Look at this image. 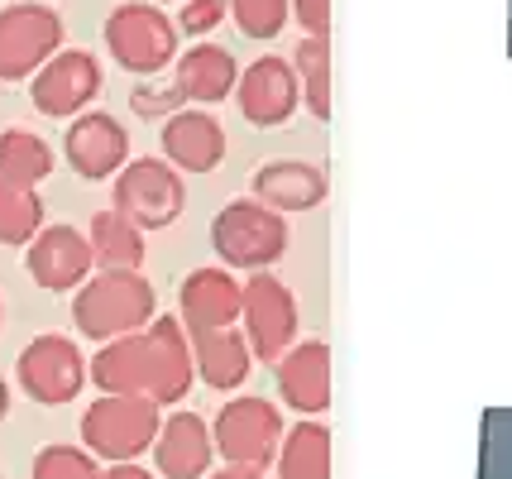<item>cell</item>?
Masks as SVG:
<instances>
[{
    "label": "cell",
    "instance_id": "cell-26",
    "mask_svg": "<svg viewBox=\"0 0 512 479\" xmlns=\"http://www.w3.org/2000/svg\"><path fill=\"white\" fill-rule=\"evenodd\" d=\"M44 197L29 187L0 183V245L5 250H24L39 230H44Z\"/></svg>",
    "mask_w": 512,
    "mask_h": 479
},
{
    "label": "cell",
    "instance_id": "cell-2",
    "mask_svg": "<svg viewBox=\"0 0 512 479\" xmlns=\"http://www.w3.org/2000/svg\"><path fill=\"white\" fill-rule=\"evenodd\" d=\"M158 317V293L144 274L130 269H96L72 297V326L91 341H120L144 331Z\"/></svg>",
    "mask_w": 512,
    "mask_h": 479
},
{
    "label": "cell",
    "instance_id": "cell-15",
    "mask_svg": "<svg viewBox=\"0 0 512 479\" xmlns=\"http://www.w3.org/2000/svg\"><path fill=\"white\" fill-rule=\"evenodd\" d=\"M24 269L44 293H77L96 274V259H91V245L82 230L44 226L24 245Z\"/></svg>",
    "mask_w": 512,
    "mask_h": 479
},
{
    "label": "cell",
    "instance_id": "cell-35",
    "mask_svg": "<svg viewBox=\"0 0 512 479\" xmlns=\"http://www.w3.org/2000/svg\"><path fill=\"white\" fill-rule=\"evenodd\" d=\"M149 5H168V0H149ZM178 5H187V0H178Z\"/></svg>",
    "mask_w": 512,
    "mask_h": 479
},
{
    "label": "cell",
    "instance_id": "cell-21",
    "mask_svg": "<svg viewBox=\"0 0 512 479\" xmlns=\"http://www.w3.org/2000/svg\"><path fill=\"white\" fill-rule=\"evenodd\" d=\"M192 360H197V379L216 393H235L249 379V365H254L245 331H235V326L192 336Z\"/></svg>",
    "mask_w": 512,
    "mask_h": 479
},
{
    "label": "cell",
    "instance_id": "cell-13",
    "mask_svg": "<svg viewBox=\"0 0 512 479\" xmlns=\"http://www.w3.org/2000/svg\"><path fill=\"white\" fill-rule=\"evenodd\" d=\"M235 101H240V115H245L249 125H259V130H278V125H288L292 115L302 111V87H297L292 63L288 58H278V53L254 58L249 68H240Z\"/></svg>",
    "mask_w": 512,
    "mask_h": 479
},
{
    "label": "cell",
    "instance_id": "cell-17",
    "mask_svg": "<svg viewBox=\"0 0 512 479\" xmlns=\"http://www.w3.org/2000/svg\"><path fill=\"white\" fill-rule=\"evenodd\" d=\"M278 398L283 408L302 412V417H316V412L331 408V393H335V355L326 341H297L278 360Z\"/></svg>",
    "mask_w": 512,
    "mask_h": 479
},
{
    "label": "cell",
    "instance_id": "cell-3",
    "mask_svg": "<svg viewBox=\"0 0 512 479\" xmlns=\"http://www.w3.org/2000/svg\"><path fill=\"white\" fill-rule=\"evenodd\" d=\"M101 39L111 53L115 68L134 72V77H158L178 63V24L168 20L158 5L149 0H125L115 5L106 24H101Z\"/></svg>",
    "mask_w": 512,
    "mask_h": 479
},
{
    "label": "cell",
    "instance_id": "cell-34",
    "mask_svg": "<svg viewBox=\"0 0 512 479\" xmlns=\"http://www.w3.org/2000/svg\"><path fill=\"white\" fill-rule=\"evenodd\" d=\"M5 412H10V384H5V374H0V422H5Z\"/></svg>",
    "mask_w": 512,
    "mask_h": 479
},
{
    "label": "cell",
    "instance_id": "cell-1",
    "mask_svg": "<svg viewBox=\"0 0 512 479\" xmlns=\"http://www.w3.org/2000/svg\"><path fill=\"white\" fill-rule=\"evenodd\" d=\"M87 379L101 393H125V398H149L158 408H178L197 384L192 336L182 331L178 317H154L144 331L101 345L87 360Z\"/></svg>",
    "mask_w": 512,
    "mask_h": 479
},
{
    "label": "cell",
    "instance_id": "cell-11",
    "mask_svg": "<svg viewBox=\"0 0 512 479\" xmlns=\"http://www.w3.org/2000/svg\"><path fill=\"white\" fill-rule=\"evenodd\" d=\"M101 82H106V72H101V58L91 48H58L44 68L29 77V101L48 120H77L101 96Z\"/></svg>",
    "mask_w": 512,
    "mask_h": 479
},
{
    "label": "cell",
    "instance_id": "cell-16",
    "mask_svg": "<svg viewBox=\"0 0 512 479\" xmlns=\"http://www.w3.org/2000/svg\"><path fill=\"white\" fill-rule=\"evenodd\" d=\"M158 144H163V163H173L182 178H187V173L201 178V173H216L225 163V144H230V139H225V125L211 111L182 106L178 115L163 120Z\"/></svg>",
    "mask_w": 512,
    "mask_h": 479
},
{
    "label": "cell",
    "instance_id": "cell-29",
    "mask_svg": "<svg viewBox=\"0 0 512 479\" xmlns=\"http://www.w3.org/2000/svg\"><path fill=\"white\" fill-rule=\"evenodd\" d=\"M130 106H134V115H144V120H168V115H178L182 111V96H178V87L173 82H163V87H134L130 92Z\"/></svg>",
    "mask_w": 512,
    "mask_h": 479
},
{
    "label": "cell",
    "instance_id": "cell-24",
    "mask_svg": "<svg viewBox=\"0 0 512 479\" xmlns=\"http://www.w3.org/2000/svg\"><path fill=\"white\" fill-rule=\"evenodd\" d=\"M87 245H91L96 269H130V274H139V264H144V230L134 226V221H125L115 206L91 216Z\"/></svg>",
    "mask_w": 512,
    "mask_h": 479
},
{
    "label": "cell",
    "instance_id": "cell-31",
    "mask_svg": "<svg viewBox=\"0 0 512 479\" xmlns=\"http://www.w3.org/2000/svg\"><path fill=\"white\" fill-rule=\"evenodd\" d=\"M288 5H292V20L307 29V39H331L335 0H288Z\"/></svg>",
    "mask_w": 512,
    "mask_h": 479
},
{
    "label": "cell",
    "instance_id": "cell-37",
    "mask_svg": "<svg viewBox=\"0 0 512 479\" xmlns=\"http://www.w3.org/2000/svg\"><path fill=\"white\" fill-rule=\"evenodd\" d=\"M0 321H5V307H0Z\"/></svg>",
    "mask_w": 512,
    "mask_h": 479
},
{
    "label": "cell",
    "instance_id": "cell-7",
    "mask_svg": "<svg viewBox=\"0 0 512 479\" xmlns=\"http://www.w3.org/2000/svg\"><path fill=\"white\" fill-rule=\"evenodd\" d=\"M111 192L115 211L139 230H168L187 211V183H182L178 168L163 159H130L115 173Z\"/></svg>",
    "mask_w": 512,
    "mask_h": 479
},
{
    "label": "cell",
    "instance_id": "cell-27",
    "mask_svg": "<svg viewBox=\"0 0 512 479\" xmlns=\"http://www.w3.org/2000/svg\"><path fill=\"white\" fill-rule=\"evenodd\" d=\"M225 10L245 39H278L283 24L292 20L288 0H225Z\"/></svg>",
    "mask_w": 512,
    "mask_h": 479
},
{
    "label": "cell",
    "instance_id": "cell-28",
    "mask_svg": "<svg viewBox=\"0 0 512 479\" xmlns=\"http://www.w3.org/2000/svg\"><path fill=\"white\" fill-rule=\"evenodd\" d=\"M96 470H101V460L91 451L63 446V441H53L34 456V479H96Z\"/></svg>",
    "mask_w": 512,
    "mask_h": 479
},
{
    "label": "cell",
    "instance_id": "cell-14",
    "mask_svg": "<svg viewBox=\"0 0 512 479\" xmlns=\"http://www.w3.org/2000/svg\"><path fill=\"white\" fill-rule=\"evenodd\" d=\"M240 307H245V283L230 274V269H221V264L192 269L178 283V321L187 336L230 331L240 321Z\"/></svg>",
    "mask_w": 512,
    "mask_h": 479
},
{
    "label": "cell",
    "instance_id": "cell-12",
    "mask_svg": "<svg viewBox=\"0 0 512 479\" xmlns=\"http://www.w3.org/2000/svg\"><path fill=\"white\" fill-rule=\"evenodd\" d=\"M63 159L82 183H115V173L130 163V130L106 111H82L67 120Z\"/></svg>",
    "mask_w": 512,
    "mask_h": 479
},
{
    "label": "cell",
    "instance_id": "cell-30",
    "mask_svg": "<svg viewBox=\"0 0 512 479\" xmlns=\"http://www.w3.org/2000/svg\"><path fill=\"white\" fill-rule=\"evenodd\" d=\"M221 20H225V0H187L173 24L187 39H206L211 29H221Z\"/></svg>",
    "mask_w": 512,
    "mask_h": 479
},
{
    "label": "cell",
    "instance_id": "cell-33",
    "mask_svg": "<svg viewBox=\"0 0 512 479\" xmlns=\"http://www.w3.org/2000/svg\"><path fill=\"white\" fill-rule=\"evenodd\" d=\"M206 479H268V475H259V470H240V465H221V470H211Z\"/></svg>",
    "mask_w": 512,
    "mask_h": 479
},
{
    "label": "cell",
    "instance_id": "cell-22",
    "mask_svg": "<svg viewBox=\"0 0 512 479\" xmlns=\"http://www.w3.org/2000/svg\"><path fill=\"white\" fill-rule=\"evenodd\" d=\"M335 436L326 422L316 417H302L283 432V446H278V460H273V475L278 479H331L335 465Z\"/></svg>",
    "mask_w": 512,
    "mask_h": 479
},
{
    "label": "cell",
    "instance_id": "cell-18",
    "mask_svg": "<svg viewBox=\"0 0 512 479\" xmlns=\"http://www.w3.org/2000/svg\"><path fill=\"white\" fill-rule=\"evenodd\" d=\"M326 173L307 159H268L249 173V197L278 216H292V211H312V206L326 202Z\"/></svg>",
    "mask_w": 512,
    "mask_h": 479
},
{
    "label": "cell",
    "instance_id": "cell-6",
    "mask_svg": "<svg viewBox=\"0 0 512 479\" xmlns=\"http://www.w3.org/2000/svg\"><path fill=\"white\" fill-rule=\"evenodd\" d=\"M283 412L273 398H259V393H245V398H230L216 422H211V441H216V456L225 465H240V470H259L268 475V465L278 460V446H283Z\"/></svg>",
    "mask_w": 512,
    "mask_h": 479
},
{
    "label": "cell",
    "instance_id": "cell-25",
    "mask_svg": "<svg viewBox=\"0 0 512 479\" xmlns=\"http://www.w3.org/2000/svg\"><path fill=\"white\" fill-rule=\"evenodd\" d=\"M288 63H292V72H297L307 115L331 120V39H307V34H302Z\"/></svg>",
    "mask_w": 512,
    "mask_h": 479
},
{
    "label": "cell",
    "instance_id": "cell-23",
    "mask_svg": "<svg viewBox=\"0 0 512 479\" xmlns=\"http://www.w3.org/2000/svg\"><path fill=\"white\" fill-rule=\"evenodd\" d=\"M53 163L58 159H53V144L44 135H34L24 125L0 130V183L39 192V183H48V173H53Z\"/></svg>",
    "mask_w": 512,
    "mask_h": 479
},
{
    "label": "cell",
    "instance_id": "cell-4",
    "mask_svg": "<svg viewBox=\"0 0 512 479\" xmlns=\"http://www.w3.org/2000/svg\"><path fill=\"white\" fill-rule=\"evenodd\" d=\"M211 250L221 259V269L264 274L288 254V221L278 211L259 206L254 197L225 202L211 221Z\"/></svg>",
    "mask_w": 512,
    "mask_h": 479
},
{
    "label": "cell",
    "instance_id": "cell-19",
    "mask_svg": "<svg viewBox=\"0 0 512 479\" xmlns=\"http://www.w3.org/2000/svg\"><path fill=\"white\" fill-rule=\"evenodd\" d=\"M216 460V441L211 427L197 412H168L154 441V465L163 479H206Z\"/></svg>",
    "mask_w": 512,
    "mask_h": 479
},
{
    "label": "cell",
    "instance_id": "cell-5",
    "mask_svg": "<svg viewBox=\"0 0 512 479\" xmlns=\"http://www.w3.org/2000/svg\"><path fill=\"white\" fill-rule=\"evenodd\" d=\"M158 427H163V408L149 398H125V393H101L87 412H82V451L101 460V465H125L154 451Z\"/></svg>",
    "mask_w": 512,
    "mask_h": 479
},
{
    "label": "cell",
    "instance_id": "cell-8",
    "mask_svg": "<svg viewBox=\"0 0 512 479\" xmlns=\"http://www.w3.org/2000/svg\"><path fill=\"white\" fill-rule=\"evenodd\" d=\"M63 48V15L53 5L15 0L0 10V82H29Z\"/></svg>",
    "mask_w": 512,
    "mask_h": 479
},
{
    "label": "cell",
    "instance_id": "cell-32",
    "mask_svg": "<svg viewBox=\"0 0 512 479\" xmlns=\"http://www.w3.org/2000/svg\"><path fill=\"white\" fill-rule=\"evenodd\" d=\"M96 479H158V475H149L139 460H125V465H101Z\"/></svg>",
    "mask_w": 512,
    "mask_h": 479
},
{
    "label": "cell",
    "instance_id": "cell-9",
    "mask_svg": "<svg viewBox=\"0 0 512 479\" xmlns=\"http://www.w3.org/2000/svg\"><path fill=\"white\" fill-rule=\"evenodd\" d=\"M15 379H20V388L39 408H63V403H72L87 388V355L77 350L72 336L44 331V336H34L20 350Z\"/></svg>",
    "mask_w": 512,
    "mask_h": 479
},
{
    "label": "cell",
    "instance_id": "cell-20",
    "mask_svg": "<svg viewBox=\"0 0 512 479\" xmlns=\"http://www.w3.org/2000/svg\"><path fill=\"white\" fill-rule=\"evenodd\" d=\"M235 82H240V63H235V53L221 44H211V39H201L182 53L178 63H173V87H178L182 106H216L225 96H235Z\"/></svg>",
    "mask_w": 512,
    "mask_h": 479
},
{
    "label": "cell",
    "instance_id": "cell-10",
    "mask_svg": "<svg viewBox=\"0 0 512 479\" xmlns=\"http://www.w3.org/2000/svg\"><path fill=\"white\" fill-rule=\"evenodd\" d=\"M240 321H245V341L249 355L264 360V365H278L297 345V297L283 278L264 269V274H249L245 283V307H240Z\"/></svg>",
    "mask_w": 512,
    "mask_h": 479
},
{
    "label": "cell",
    "instance_id": "cell-36",
    "mask_svg": "<svg viewBox=\"0 0 512 479\" xmlns=\"http://www.w3.org/2000/svg\"><path fill=\"white\" fill-rule=\"evenodd\" d=\"M34 5H53V0H34Z\"/></svg>",
    "mask_w": 512,
    "mask_h": 479
}]
</instances>
